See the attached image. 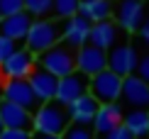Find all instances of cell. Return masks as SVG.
<instances>
[{
    "mask_svg": "<svg viewBox=\"0 0 149 139\" xmlns=\"http://www.w3.org/2000/svg\"><path fill=\"white\" fill-rule=\"evenodd\" d=\"M88 76H83V73H78V71H73L69 76H64V78H59V83H56V95H54V100L61 105H71L76 98L81 95H86L88 93Z\"/></svg>",
    "mask_w": 149,
    "mask_h": 139,
    "instance_id": "cell-9",
    "label": "cell"
},
{
    "mask_svg": "<svg viewBox=\"0 0 149 139\" xmlns=\"http://www.w3.org/2000/svg\"><path fill=\"white\" fill-rule=\"evenodd\" d=\"M66 112H69V122L71 124H81V127H91L93 117L98 112V103L95 98H91V93L76 98L71 105H66Z\"/></svg>",
    "mask_w": 149,
    "mask_h": 139,
    "instance_id": "cell-17",
    "label": "cell"
},
{
    "mask_svg": "<svg viewBox=\"0 0 149 139\" xmlns=\"http://www.w3.org/2000/svg\"><path fill=\"white\" fill-rule=\"evenodd\" d=\"M24 12L32 20H44L52 15V0H24Z\"/></svg>",
    "mask_w": 149,
    "mask_h": 139,
    "instance_id": "cell-22",
    "label": "cell"
},
{
    "mask_svg": "<svg viewBox=\"0 0 149 139\" xmlns=\"http://www.w3.org/2000/svg\"><path fill=\"white\" fill-rule=\"evenodd\" d=\"M137 34H139V39L149 47V17H144L142 20V24H139V29H137Z\"/></svg>",
    "mask_w": 149,
    "mask_h": 139,
    "instance_id": "cell-29",
    "label": "cell"
},
{
    "mask_svg": "<svg viewBox=\"0 0 149 139\" xmlns=\"http://www.w3.org/2000/svg\"><path fill=\"white\" fill-rule=\"evenodd\" d=\"M122 105L120 103H110V105H98V112L93 117V134H108L110 129L122 124Z\"/></svg>",
    "mask_w": 149,
    "mask_h": 139,
    "instance_id": "cell-16",
    "label": "cell"
},
{
    "mask_svg": "<svg viewBox=\"0 0 149 139\" xmlns=\"http://www.w3.org/2000/svg\"><path fill=\"white\" fill-rule=\"evenodd\" d=\"M29 27H32V17L27 15V12H17V15H10V17H3L0 20V34L8 37L12 42H24V37H27Z\"/></svg>",
    "mask_w": 149,
    "mask_h": 139,
    "instance_id": "cell-18",
    "label": "cell"
},
{
    "mask_svg": "<svg viewBox=\"0 0 149 139\" xmlns=\"http://www.w3.org/2000/svg\"><path fill=\"white\" fill-rule=\"evenodd\" d=\"M34 64L39 68H44V71H49L52 76H56V78H64V76L76 71V49H71L64 42H59L52 49H47L39 56H34Z\"/></svg>",
    "mask_w": 149,
    "mask_h": 139,
    "instance_id": "cell-3",
    "label": "cell"
},
{
    "mask_svg": "<svg viewBox=\"0 0 149 139\" xmlns=\"http://www.w3.org/2000/svg\"><path fill=\"white\" fill-rule=\"evenodd\" d=\"M91 24L83 15H73L69 20H64V34H61V42L71 49H81L88 44V34H91Z\"/></svg>",
    "mask_w": 149,
    "mask_h": 139,
    "instance_id": "cell-13",
    "label": "cell"
},
{
    "mask_svg": "<svg viewBox=\"0 0 149 139\" xmlns=\"http://www.w3.org/2000/svg\"><path fill=\"white\" fill-rule=\"evenodd\" d=\"M0 139H32V132H27V129H3Z\"/></svg>",
    "mask_w": 149,
    "mask_h": 139,
    "instance_id": "cell-27",
    "label": "cell"
},
{
    "mask_svg": "<svg viewBox=\"0 0 149 139\" xmlns=\"http://www.w3.org/2000/svg\"><path fill=\"white\" fill-rule=\"evenodd\" d=\"M15 49H17V44H15V42L0 34V66H3V61L8 59V56H10L12 51H15Z\"/></svg>",
    "mask_w": 149,
    "mask_h": 139,
    "instance_id": "cell-26",
    "label": "cell"
},
{
    "mask_svg": "<svg viewBox=\"0 0 149 139\" xmlns=\"http://www.w3.org/2000/svg\"><path fill=\"white\" fill-rule=\"evenodd\" d=\"M3 100H8L12 105H20V107H24V110H29V112H34L37 107L42 105L39 100L34 98L27 78L24 81H5L3 83Z\"/></svg>",
    "mask_w": 149,
    "mask_h": 139,
    "instance_id": "cell-11",
    "label": "cell"
},
{
    "mask_svg": "<svg viewBox=\"0 0 149 139\" xmlns=\"http://www.w3.org/2000/svg\"><path fill=\"white\" fill-rule=\"evenodd\" d=\"M0 122L3 129H27L32 132V112L8 100H0Z\"/></svg>",
    "mask_w": 149,
    "mask_h": 139,
    "instance_id": "cell-15",
    "label": "cell"
},
{
    "mask_svg": "<svg viewBox=\"0 0 149 139\" xmlns=\"http://www.w3.org/2000/svg\"><path fill=\"white\" fill-rule=\"evenodd\" d=\"M64 34V20H32L27 37H24V49L32 56H39L42 51L52 49L54 44L61 42Z\"/></svg>",
    "mask_w": 149,
    "mask_h": 139,
    "instance_id": "cell-2",
    "label": "cell"
},
{
    "mask_svg": "<svg viewBox=\"0 0 149 139\" xmlns=\"http://www.w3.org/2000/svg\"><path fill=\"white\" fill-rule=\"evenodd\" d=\"M81 3H86V0H81Z\"/></svg>",
    "mask_w": 149,
    "mask_h": 139,
    "instance_id": "cell-33",
    "label": "cell"
},
{
    "mask_svg": "<svg viewBox=\"0 0 149 139\" xmlns=\"http://www.w3.org/2000/svg\"><path fill=\"white\" fill-rule=\"evenodd\" d=\"M134 76H137V78H142V81H144V83L149 85V49H147V51L137 59V68H134Z\"/></svg>",
    "mask_w": 149,
    "mask_h": 139,
    "instance_id": "cell-25",
    "label": "cell"
},
{
    "mask_svg": "<svg viewBox=\"0 0 149 139\" xmlns=\"http://www.w3.org/2000/svg\"><path fill=\"white\" fill-rule=\"evenodd\" d=\"M32 139H64V137H54V134H34Z\"/></svg>",
    "mask_w": 149,
    "mask_h": 139,
    "instance_id": "cell-30",
    "label": "cell"
},
{
    "mask_svg": "<svg viewBox=\"0 0 149 139\" xmlns=\"http://www.w3.org/2000/svg\"><path fill=\"white\" fill-rule=\"evenodd\" d=\"M103 137H105V139H134L125 127H122V124H120V127H115V129H110L108 134H103Z\"/></svg>",
    "mask_w": 149,
    "mask_h": 139,
    "instance_id": "cell-28",
    "label": "cell"
},
{
    "mask_svg": "<svg viewBox=\"0 0 149 139\" xmlns=\"http://www.w3.org/2000/svg\"><path fill=\"white\" fill-rule=\"evenodd\" d=\"M147 139H149V134H147Z\"/></svg>",
    "mask_w": 149,
    "mask_h": 139,
    "instance_id": "cell-34",
    "label": "cell"
},
{
    "mask_svg": "<svg viewBox=\"0 0 149 139\" xmlns=\"http://www.w3.org/2000/svg\"><path fill=\"white\" fill-rule=\"evenodd\" d=\"M27 83H29L34 98L39 100V103H49V100H54V95H56L59 78H56V76H52L49 71H44V68L34 66V71L27 76Z\"/></svg>",
    "mask_w": 149,
    "mask_h": 139,
    "instance_id": "cell-14",
    "label": "cell"
},
{
    "mask_svg": "<svg viewBox=\"0 0 149 139\" xmlns=\"http://www.w3.org/2000/svg\"><path fill=\"white\" fill-rule=\"evenodd\" d=\"M24 10V0H0V17H10Z\"/></svg>",
    "mask_w": 149,
    "mask_h": 139,
    "instance_id": "cell-24",
    "label": "cell"
},
{
    "mask_svg": "<svg viewBox=\"0 0 149 139\" xmlns=\"http://www.w3.org/2000/svg\"><path fill=\"white\" fill-rule=\"evenodd\" d=\"M34 56L27 51V49H20L17 47L15 51H12L8 59L3 61V66H0V73H3L5 81H24L29 73L34 71Z\"/></svg>",
    "mask_w": 149,
    "mask_h": 139,
    "instance_id": "cell-7",
    "label": "cell"
},
{
    "mask_svg": "<svg viewBox=\"0 0 149 139\" xmlns=\"http://www.w3.org/2000/svg\"><path fill=\"white\" fill-rule=\"evenodd\" d=\"M120 32L113 20H103V22H93L91 24V34H88V44L91 47H98L103 51H110L115 44H120Z\"/></svg>",
    "mask_w": 149,
    "mask_h": 139,
    "instance_id": "cell-12",
    "label": "cell"
},
{
    "mask_svg": "<svg viewBox=\"0 0 149 139\" xmlns=\"http://www.w3.org/2000/svg\"><path fill=\"white\" fill-rule=\"evenodd\" d=\"M120 90H122V78L117 73H113L110 68L91 76L88 81V93L91 98H95L98 105H110L120 100Z\"/></svg>",
    "mask_w": 149,
    "mask_h": 139,
    "instance_id": "cell-4",
    "label": "cell"
},
{
    "mask_svg": "<svg viewBox=\"0 0 149 139\" xmlns=\"http://www.w3.org/2000/svg\"><path fill=\"white\" fill-rule=\"evenodd\" d=\"M122 105H130V110H149V85L137 76H125L120 90Z\"/></svg>",
    "mask_w": 149,
    "mask_h": 139,
    "instance_id": "cell-8",
    "label": "cell"
},
{
    "mask_svg": "<svg viewBox=\"0 0 149 139\" xmlns=\"http://www.w3.org/2000/svg\"><path fill=\"white\" fill-rule=\"evenodd\" d=\"M137 59H139L137 49H134L132 44H127V42H120V44H115V47L108 51V68L113 73H117L120 78H125V76L134 73Z\"/></svg>",
    "mask_w": 149,
    "mask_h": 139,
    "instance_id": "cell-6",
    "label": "cell"
},
{
    "mask_svg": "<svg viewBox=\"0 0 149 139\" xmlns=\"http://www.w3.org/2000/svg\"><path fill=\"white\" fill-rule=\"evenodd\" d=\"M122 127L134 139H147L149 134V110H130L122 115Z\"/></svg>",
    "mask_w": 149,
    "mask_h": 139,
    "instance_id": "cell-19",
    "label": "cell"
},
{
    "mask_svg": "<svg viewBox=\"0 0 149 139\" xmlns=\"http://www.w3.org/2000/svg\"><path fill=\"white\" fill-rule=\"evenodd\" d=\"M64 139H95L91 127H81V124H69V129L61 134Z\"/></svg>",
    "mask_w": 149,
    "mask_h": 139,
    "instance_id": "cell-23",
    "label": "cell"
},
{
    "mask_svg": "<svg viewBox=\"0 0 149 139\" xmlns=\"http://www.w3.org/2000/svg\"><path fill=\"white\" fill-rule=\"evenodd\" d=\"M0 132H3V122H0Z\"/></svg>",
    "mask_w": 149,
    "mask_h": 139,
    "instance_id": "cell-32",
    "label": "cell"
},
{
    "mask_svg": "<svg viewBox=\"0 0 149 139\" xmlns=\"http://www.w3.org/2000/svg\"><path fill=\"white\" fill-rule=\"evenodd\" d=\"M108 68V51H103V49L98 47H91V44H86V47L76 49V71L83 73V76H95Z\"/></svg>",
    "mask_w": 149,
    "mask_h": 139,
    "instance_id": "cell-10",
    "label": "cell"
},
{
    "mask_svg": "<svg viewBox=\"0 0 149 139\" xmlns=\"http://www.w3.org/2000/svg\"><path fill=\"white\" fill-rule=\"evenodd\" d=\"M78 15H83L88 22H103L113 15V3L110 0H86L78 5Z\"/></svg>",
    "mask_w": 149,
    "mask_h": 139,
    "instance_id": "cell-20",
    "label": "cell"
},
{
    "mask_svg": "<svg viewBox=\"0 0 149 139\" xmlns=\"http://www.w3.org/2000/svg\"><path fill=\"white\" fill-rule=\"evenodd\" d=\"M81 0H52V12L56 15V20H69V17L78 15Z\"/></svg>",
    "mask_w": 149,
    "mask_h": 139,
    "instance_id": "cell-21",
    "label": "cell"
},
{
    "mask_svg": "<svg viewBox=\"0 0 149 139\" xmlns=\"http://www.w3.org/2000/svg\"><path fill=\"white\" fill-rule=\"evenodd\" d=\"M69 112L66 107L56 103V100H49V103H42L37 110L32 112V129L34 134H54L61 137L66 129H69Z\"/></svg>",
    "mask_w": 149,
    "mask_h": 139,
    "instance_id": "cell-1",
    "label": "cell"
},
{
    "mask_svg": "<svg viewBox=\"0 0 149 139\" xmlns=\"http://www.w3.org/2000/svg\"><path fill=\"white\" fill-rule=\"evenodd\" d=\"M117 27L127 34H134L144 20V0H117L113 5Z\"/></svg>",
    "mask_w": 149,
    "mask_h": 139,
    "instance_id": "cell-5",
    "label": "cell"
},
{
    "mask_svg": "<svg viewBox=\"0 0 149 139\" xmlns=\"http://www.w3.org/2000/svg\"><path fill=\"white\" fill-rule=\"evenodd\" d=\"M0 100H3V81H0Z\"/></svg>",
    "mask_w": 149,
    "mask_h": 139,
    "instance_id": "cell-31",
    "label": "cell"
},
{
    "mask_svg": "<svg viewBox=\"0 0 149 139\" xmlns=\"http://www.w3.org/2000/svg\"><path fill=\"white\" fill-rule=\"evenodd\" d=\"M0 20H3V17H0Z\"/></svg>",
    "mask_w": 149,
    "mask_h": 139,
    "instance_id": "cell-35",
    "label": "cell"
}]
</instances>
